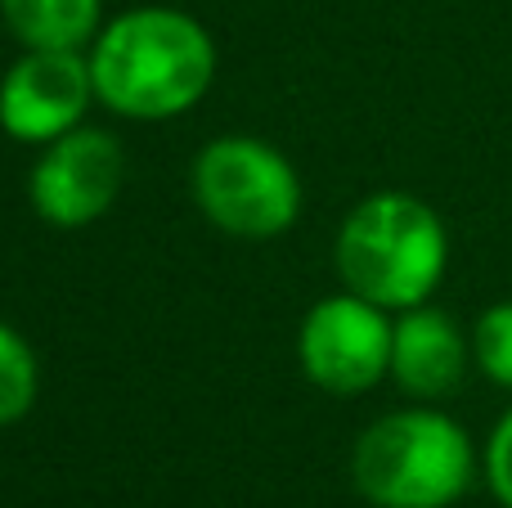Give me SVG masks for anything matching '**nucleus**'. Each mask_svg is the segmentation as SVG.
I'll list each match as a JSON object with an SVG mask.
<instances>
[{
  "label": "nucleus",
  "instance_id": "nucleus-1",
  "mask_svg": "<svg viewBox=\"0 0 512 508\" xmlns=\"http://www.w3.org/2000/svg\"><path fill=\"white\" fill-rule=\"evenodd\" d=\"M86 59L99 108L126 122H167L189 113L216 81L212 32L171 5H135L108 18Z\"/></svg>",
  "mask_w": 512,
  "mask_h": 508
},
{
  "label": "nucleus",
  "instance_id": "nucleus-11",
  "mask_svg": "<svg viewBox=\"0 0 512 508\" xmlns=\"http://www.w3.org/2000/svg\"><path fill=\"white\" fill-rule=\"evenodd\" d=\"M472 365L495 387L512 392V302H495L472 324Z\"/></svg>",
  "mask_w": 512,
  "mask_h": 508
},
{
  "label": "nucleus",
  "instance_id": "nucleus-2",
  "mask_svg": "<svg viewBox=\"0 0 512 508\" xmlns=\"http://www.w3.org/2000/svg\"><path fill=\"white\" fill-rule=\"evenodd\" d=\"M342 288L400 315L432 302L450 266V230L441 212L405 189L369 194L342 216L333 239Z\"/></svg>",
  "mask_w": 512,
  "mask_h": 508
},
{
  "label": "nucleus",
  "instance_id": "nucleus-8",
  "mask_svg": "<svg viewBox=\"0 0 512 508\" xmlns=\"http://www.w3.org/2000/svg\"><path fill=\"white\" fill-rule=\"evenodd\" d=\"M472 365V338L445 315L423 302L396 315L391 329V383L414 401H445L459 392Z\"/></svg>",
  "mask_w": 512,
  "mask_h": 508
},
{
  "label": "nucleus",
  "instance_id": "nucleus-7",
  "mask_svg": "<svg viewBox=\"0 0 512 508\" xmlns=\"http://www.w3.org/2000/svg\"><path fill=\"white\" fill-rule=\"evenodd\" d=\"M95 99L86 50H23L0 77V131L18 144H41L86 126Z\"/></svg>",
  "mask_w": 512,
  "mask_h": 508
},
{
  "label": "nucleus",
  "instance_id": "nucleus-9",
  "mask_svg": "<svg viewBox=\"0 0 512 508\" xmlns=\"http://www.w3.org/2000/svg\"><path fill=\"white\" fill-rule=\"evenodd\" d=\"M0 18L23 50H90L104 0H0Z\"/></svg>",
  "mask_w": 512,
  "mask_h": 508
},
{
  "label": "nucleus",
  "instance_id": "nucleus-12",
  "mask_svg": "<svg viewBox=\"0 0 512 508\" xmlns=\"http://www.w3.org/2000/svg\"><path fill=\"white\" fill-rule=\"evenodd\" d=\"M481 468H486V482H490V491H495V500L512 508V410H504V419L490 432Z\"/></svg>",
  "mask_w": 512,
  "mask_h": 508
},
{
  "label": "nucleus",
  "instance_id": "nucleus-6",
  "mask_svg": "<svg viewBox=\"0 0 512 508\" xmlns=\"http://www.w3.org/2000/svg\"><path fill=\"white\" fill-rule=\"evenodd\" d=\"M126 185L122 140L104 126H77L41 144L27 176L32 212L54 230H86L117 203Z\"/></svg>",
  "mask_w": 512,
  "mask_h": 508
},
{
  "label": "nucleus",
  "instance_id": "nucleus-5",
  "mask_svg": "<svg viewBox=\"0 0 512 508\" xmlns=\"http://www.w3.org/2000/svg\"><path fill=\"white\" fill-rule=\"evenodd\" d=\"M391 329V311L351 288L319 297L297 329V365L306 383L328 396L373 392L391 378Z\"/></svg>",
  "mask_w": 512,
  "mask_h": 508
},
{
  "label": "nucleus",
  "instance_id": "nucleus-4",
  "mask_svg": "<svg viewBox=\"0 0 512 508\" xmlns=\"http://www.w3.org/2000/svg\"><path fill=\"white\" fill-rule=\"evenodd\" d=\"M189 194L234 239H279L301 216V176L270 140L216 135L189 167Z\"/></svg>",
  "mask_w": 512,
  "mask_h": 508
},
{
  "label": "nucleus",
  "instance_id": "nucleus-3",
  "mask_svg": "<svg viewBox=\"0 0 512 508\" xmlns=\"http://www.w3.org/2000/svg\"><path fill=\"white\" fill-rule=\"evenodd\" d=\"M472 477V437L427 401L373 419L351 450V482L373 508H450Z\"/></svg>",
  "mask_w": 512,
  "mask_h": 508
},
{
  "label": "nucleus",
  "instance_id": "nucleus-10",
  "mask_svg": "<svg viewBox=\"0 0 512 508\" xmlns=\"http://www.w3.org/2000/svg\"><path fill=\"white\" fill-rule=\"evenodd\" d=\"M41 392V365L36 351L14 324L0 320V428H14L27 419Z\"/></svg>",
  "mask_w": 512,
  "mask_h": 508
}]
</instances>
